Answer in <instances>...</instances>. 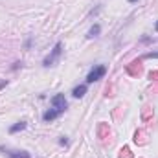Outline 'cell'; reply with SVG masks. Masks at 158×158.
<instances>
[{"label": "cell", "instance_id": "obj_8", "mask_svg": "<svg viewBox=\"0 0 158 158\" xmlns=\"http://www.w3.org/2000/svg\"><path fill=\"white\" fill-rule=\"evenodd\" d=\"M99 31H101V26H99V24H94V26L88 30V37H90V39H94V37H98V35H99Z\"/></svg>", "mask_w": 158, "mask_h": 158}, {"label": "cell", "instance_id": "obj_13", "mask_svg": "<svg viewBox=\"0 0 158 158\" xmlns=\"http://www.w3.org/2000/svg\"><path fill=\"white\" fill-rule=\"evenodd\" d=\"M129 2H138V0H129Z\"/></svg>", "mask_w": 158, "mask_h": 158}, {"label": "cell", "instance_id": "obj_6", "mask_svg": "<svg viewBox=\"0 0 158 158\" xmlns=\"http://www.w3.org/2000/svg\"><path fill=\"white\" fill-rule=\"evenodd\" d=\"M26 127H28L26 121H19V123H15V125L9 127V134H17V132H20V131H24Z\"/></svg>", "mask_w": 158, "mask_h": 158}, {"label": "cell", "instance_id": "obj_10", "mask_svg": "<svg viewBox=\"0 0 158 158\" xmlns=\"http://www.w3.org/2000/svg\"><path fill=\"white\" fill-rule=\"evenodd\" d=\"M59 143H61V145H68V140H66V138H64V136H63V138H61V140H59Z\"/></svg>", "mask_w": 158, "mask_h": 158}, {"label": "cell", "instance_id": "obj_5", "mask_svg": "<svg viewBox=\"0 0 158 158\" xmlns=\"http://www.w3.org/2000/svg\"><path fill=\"white\" fill-rule=\"evenodd\" d=\"M59 116H61V112L52 107V109H48V110L42 114V119H44V121H53V119H57Z\"/></svg>", "mask_w": 158, "mask_h": 158}, {"label": "cell", "instance_id": "obj_4", "mask_svg": "<svg viewBox=\"0 0 158 158\" xmlns=\"http://www.w3.org/2000/svg\"><path fill=\"white\" fill-rule=\"evenodd\" d=\"M50 103H52V107H53L55 110H59L61 114L68 109V101L64 99V94H55V96L52 98V101H50Z\"/></svg>", "mask_w": 158, "mask_h": 158}, {"label": "cell", "instance_id": "obj_9", "mask_svg": "<svg viewBox=\"0 0 158 158\" xmlns=\"http://www.w3.org/2000/svg\"><path fill=\"white\" fill-rule=\"evenodd\" d=\"M145 57H147V59H153V57H155V59H158V52H151V53H145Z\"/></svg>", "mask_w": 158, "mask_h": 158}, {"label": "cell", "instance_id": "obj_1", "mask_svg": "<svg viewBox=\"0 0 158 158\" xmlns=\"http://www.w3.org/2000/svg\"><path fill=\"white\" fill-rule=\"evenodd\" d=\"M61 53H63V42H55V46H53V50L44 57V61H42V66H52L59 57H61Z\"/></svg>", "mask_w": 158, "mask_h": 158}, {"label": "cell", "instance_id": "obj_2", "mask_svg": "<svg viewBox=\"0 0 158 158\" xmlns=\"http://www.w3.org/2000/svg\"><path fill=\"white\" fill-rule=\"evenodd\" d=\"M105 74H107V66H105V64H96V66L88 72V76H86V85L103 79L105 77Z\"/></svg>", "mask_w": 158, "mask_h": 158}, {"label": "cell", "instance_id": "obj_12", "mask_svg": "<svg viewBox=\"0 0 158 158\" xmlns=\"http://www.w3.org/2000/svg\"><path fill=\"white\" fill-rule=\"evenodd\" d=\"M155 28H156V31H158V22H156V26H155Z\"/></svg>", "mask_w": 158, "mask_h": 158}, {"label": "cell", "instance_id": "obj_3", "mask_svg": "<svg viewBox=\"0 0 158 158\" xmlns=\"http://www.w3.org/2000/svg\"><path fill=\"white\" fill-rule=\"evenodd\" d=\"M0 153H2L4 156H7V158H31V155H30L28 151L9 149V147H4V145H0Z\"/></svg>", "mask_w": 158, "mask_h": 158}, {"label": "cell", "instance_id": "obj_11", "mask_svg": "<svg viewBox=\"0 0 158 158\" xmlns=\"http://www.w3.org/2000/svg\"><path fill=\"white\" fill-rule=\"evenodd\" d=\"M4 86H6V81H2V83H0V88H4Z\"/></svg>", "mask_w": 158, "mask_h": 158}, {"label": "cell", "instance_id": "obj_7", "mask_svg": "<svg viewBox=\"0 0 158 158\" xmlns=\"http://www.w3.org/2000/svg\"><path fill=\"white\" fill-rule=\"evenodd\" d=\"M86 88H88L86 83H85V85H77V86L72 90V96H74V98H83V96L86 94Z\"/></svg>", "mask_w": 158, "mask_h": 158}]
</instances>
